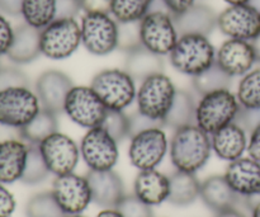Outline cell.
<instances>
[{
  "instance_id": "1",
  "label": "cell",
  "mask_w": 260,
  "mask_h": 217,
  "mask_svg": "<svg viewBox=\"0 0 260 217\" xmlns=\"http://www.w3.org/2000/svg\"><path fill=\"white\" fill-rule=\"evenodd\" d=\"M211 154V135L197 125L174 130L169 142V155L175 169L196 174L207 164Z\"/></svg>"
},
{
  "instance_id": "2",
  "label": "cell",
  "mask_w": 260,
  "mask_h": 217,
  "mask_svg": "<svg viewBox=\"0 0 260 217\" xmlns=\"http://www.w3.org/2000/svg\"><path fill=\"white\" fill-rule=\"evenodd\" d=\"M178 89L170 76L162 73L154 74L144 79L137 86V112L155 123L164 126Z\"/></svg>"
},
{
  "instance_id": "3",
  "label": "cell",
  "mask_w": 260,
  "mask_h": 217,
  "mask_svg": "<svg viewBox=\"0 0 260 217\" xmlns=\"http://www.w3.org/2000/svg\"><path fill=\"white\" fill-rule=\"evenodd\" d=\"M170 65L179 74L194 76L216 64V47L208 36L182 35L169 53Z\"/></svg>"
},
{
  "instance_id": "4",
  "label": "cell",
  "mask_w": 260,
  "mask_h": 217,
  "mask_svg": "<svg viewBox=\"0 0 260 217\" xmlns=\"http://www.w3.org/2000/svg\"><path fill=\"white\" fill-rule=\"evenodd\" d=\"M240 111L241 106L236 94L230 88L218 89L203 94L198 99L194 123L212 135L226 125L236 121Z\"/></svg>"
},
{
  "instance_id": "5",
  "label": "cell",
  "mask_w": 260,
  "mask_h": 217,
  "mask_svg": "<svg viewBox=\"0 0 260 217\" xmlns=\"http://www.w3.org/2000/svg\"><path fill=\"white\" fill-rule=\"evenodd\" d=\"M89 85L108 111H126L136 102V80L124 69H104L96 73Z\"/></svg>"
},
{
  "instance_id": "6",
  "label": "cell",
  "mask_w": 260,
  "mask_h": 217,
  "mask_svg": "<svg viewBox=\"0 0 260 217\" xmlns=\"http://www.w3.org/2000/svg\"><path fill=\"white\" fill-rule=\"evenodd\" d=\"M81 45L94 56L118 50V22L111 13L86 12L80 20Z\"/></svg>"
},
{
  "instance_id": "7",
  "label": "cell",
  "mask_w": 260,
  "mask_h": 217,
  "mask_svg": "<svg viewBox=\"0 0 260 217\" xmlns=\"http://www.w3.org/2000/svg\"><path fill=\"white\" fill-rule=\"evenodd\" d=\"M41 53L50 60H65L81 45L80 23L76 18H56L41 29Z\"/></svg>"
},
{
  "instance_id": "8",
  "label": "cell",
  "mask_w": 260,
  "mask_h": 217,
  "mask_svg": "<svg viewBox=\"0 0 260 217\" xmlns=\"http://www.w3.org/2000/svg\"><path fill=\"white\" fill-rule=\"evenodd\" d=\"M140 36L145 48L162 57L169 56L179 38L174 17L164 8H152L140 20Z\"/></svg>"
},
{
  "instance_id": "9",
  "label": "cell",
  "mask_w": 260,
  "mask_h": 217,
  "mask_svg": "<svg viewBox=\"0 0 260 217\" xmlns=\"http://www.w3.org/2000/svg\"><path fill=\"white\" fill-rule=\"evenodd\" d=\"M41 103L36 90L30 86H14L0 90V126L20 129L41 111Z\"/></svg>"
},
{
  "instance_id": "10",
  "label": "cell",
  "mask_w": 260,
  "mask_h": 217,
  "mask_svg": "<svg viewBox=\"0 0 260 217\" xmlns=\"http://www.w3.org/2000/svg\"><path fill=\"white\" fill-rule=\"evenodd\" d=\"M62 113L79 127L93 129L102 126L108 109L90 85H75L68 93Z\"/></svg>"
},
{
  "instance_id": "11",
  "label": "cell",
  "mask_w": 260,
  "mask_h": 217,
  "mask_svg": "<svg viewBox=\"0 0 260 217\" xmlns=\"http://www.w3.org/2000/svg\"><path fill=\"white\" fill-rule=\"evenodd\" d=\"M162 127H149L129 137V162L139 170L156 169L169 152L170 140Z\"/></svg>"
},
{
  "instance_id": "12",
  "label": "cell",
  "mask_w": 260,
  "mask_h": 217,
  "mask_svg": "<svg viewBox=\"0 0 260 217\" xmlns=\"http://www.w3.org/2000/svg\"><path fill=\"white\" fill-rule=\"evenodd\" d=\"M118 144L104 127H93L81 139L80 157L89 170H111L118 162Z\"/></svg>"
},
{
  "instance_id": "13",
  "label": "cell",
  "mask_w": 260,
  "mask_h": 217,
  "mask_svg": "<svg viewBox=\"0 0 260 217\" xmlns=\"http://www.w3.org/2000/svg\"><path fill=\"white\" fill-rule=\"evenodd\" d=\"M41 155L53 175L73 173L80 159V146L63 132L56 131L38 144Z\"/></svg>"
},
{
  "instance_id": "14",
  "label": "cell",
  "mask_w": 260,
  "mask_h": 217,
  "mask_svg": "<svg viewBox=\"0 0 260 217\" xmlns=\"http://www.w3.org/2000/svg\"><path fill=\"white\" fill-rule=\"evenodd\" d=\"M217 28L229 38L253 42L260 35V13L249 3L229 5L218 14Z\"/></svg>"
},
{
  "instance_id": "15",
  "label": "cell",
  "mask_w": 260,
  "mask_h": 217,
  "mask_svg": "<svg viewBox=\"0 0 260 217\" xmlns=\"http://www.w3.org/2000/svg\"><path fill=\"white\" fill-rule=\"evenodd\" d=\"M51 192L66 215L83 213L93 202L90 184L86 177L74 172L57 175L52 183Z\"/></svg>"
},
{
  "instance_id": "16",
  "label": "cell",
  "mask_w": 260,
  "mask_h": 217,
  "mask_svg": "<svg viewBox=\"0 0 260 217\" xmlns=\"http://www.w3.org/2000/svg\"><path fill=\"white\" fill-rule=\"evenodd\" d=\"M258 64L253 43L228 38L216 50V65L230 78H241Z\"/></svg>"
},
{
  "instance_id": "17",
  "label": "cell",
  "mask_w": 260,
  "mask_h": 217,
  "mask_svg": "<svg viewBox=\"0 0 260 217\" xmlns=\"http://www.w3.org/2000/svg\"><path fill=\"white\" fill-rule=\"evenodd\" d=\"M73 86L74 83L68 74L51 69L38 76L35 90L42 108L60 114L62 113L65 99Z\"/></svg>"
},
{
  "instance_id": "18",
  "label": "cell",
  "mask_w": 260,
  "mask_h": 217,
  "mask_svg": "<svg viewBox=\"0 0 260 217\" xmlns=\"http://www.w3.org/2000/svg\"><path fill=\"white\" fill-rule=\"evenodd\" d=\"M223 175L240 198L253 200L260 196V163L250 157L231 162Z\"/></svg>"
},
{
  "instance_id": "19",
  "label": "cell",
  "mask_w": 260,
  "mask_h": 217,
  "mask_svg": "<svg viewBox=\"0 0 260 217\" xmlns=\"http://www.w3.org/2000/svg\"><path fill=\"white\" fill-rule=\"evenodd\" d=\"M90 184L93 203L103 208H116L126 196L122 178L111 170H89L85 175Z\"/></svg>"
},
{
  "instance_id": "20",
  "label": "cell",
  "mask_w": 260,
  "mask_h": 217,
  "mask_svg": "<svg viewBox=\"0 0 260 217\" xmlns=\"http://www.w3.org/2000/svg\"><path fill=\"white\" fill-rule=\"evenodd\" d=\"M248 131L238 121L226 125L211 135L212 151L225 162H234L243 158L248 149Z\"/></svg>"
},
{
  "instance_id": "21",
  "label": "cell",
  "mask_w": 260,
  "mask_h": 217,
  "mask_svg": "<svg viewBox=\"0 0 260 217\" xmlns=\"http://www.w3.org/2000/svg\"><path fill=\"white\" fill-rule=\"evenodd\" d=\"M29 144L20 139L0 141V182L12 184L22 179L27 163Z\"/></svg>"
},
{
  "instance_id": "22",
  "label": "cell",
  "mask_w": 260,
  "mask_h": 217,
  "mask_svg": "<svg viewBox=\"0 0 260 217\" xmlns=\"http://www.w3.org/2000/svg\"><path fill=\"white\" fill-rule=\"evenodd\" d=\"M175 27L179 36L182 35H203L210 36L217 28V17L215 10L208 5L198 4L183 12L182 14L173 15Z\"/></svg>"
},
{
  "instance_id": "23",
  "label": "cell",
  "mask_w": 260,
  "mask_h": 217,
  "mask_svg": "<svg viewBox=\"0 0 260 217\" xmlns=\"http://www.w3.org/2000/svg\"><path fill=\"white\" fill-rule=\"evenodd\" d=\"M170 193L169 177L156 169L140 170L134 183V195L149 206H159L168 201Z\"/></svg>"
},
{
  "instance_id": "24",
  "label": "cell",
  "mask_w": 260,
  "mask_h": 217,
  "mask_svg": "<svg viewBox=\"0 0 260 217\" xmlns=\"http://www.w3.org/2000/svg\"><path fill=\"white\" fill-rule=\"evenodd\" d=\"M41 30L28 25L27 23L14 28V37L7 57L12 63L24 65L35 61L41 53Z\"/></svg>"
},
{
  "instance_id": "25",
  "label": "cell",
  "mask_w": 260,
  "mask_h": 217,
  "mask_svg": "<svg viewBox=\"0 0 260 217\" xmlns=\"http://www.w3.org/2000/svg\"><path fill=\"white\" fill-rule=\"evenodd\" d=\"M201 200L213 212L236 207L240 197L229 185L225 175H212L201 183Z\"/></svg>"
},
{
  "instance_id": "26",
  "label": "cell",
  "mask_w": 260,
  "mask_h": 217,
  "mask_svg": "<svg viewBox=\"0 0 260 217\" xmlns=\"http://www.w3.org/2000/svg\"><path fill=\"white\" fill-rule=\"evenodd\" d=\"M124 70L131 74L136 81H142L154 74L164 71V58L141 45L126 52Z\"/></svg>"
},
{
  "instance_id": "27",
  "label": "cell",
  "mask_w": 260,
  "mask_h": 217,
  "mask_svg": "<svg viewBox=\"0 0 260 217\" xmlns=\"http://www.w3.org/2000/svg\"><path fill=\"white\" fill-rule=\"evenodd\" d=\"M170 193L168 202L174 206H189L200 197L201 183L194 173L177 170L169 177Z\"/></svg>"
},
{
  "instance_id": "28",
  "label": "cell",
  "mask_w": 260,
  "mask_h": 217,
  "mask_svg": "<svg viewBox=\"0 0 260 217\" xmlns=\"http://www.w3.org/2000/svg\"><path fill=\"white\" fill-rule=\"evenodd\" d=\"M196 107H197V101L194 96L185 89H178L164 126L177 130L188 125H193L196 121Z\"/></svg>"
},
{
  "instance_id": "29",
  "label": "cell",
  "mask_w": 260,
  "mask_h": 217,
  "mask_svg": "<svg viewBox=\"0 0 260 217\" xmlns=\"http://www.w3.org/2000/svg\"><path fill=\"white\" fill-rule=\"evenodd\" d=\"M57 113L41 108V111L30 119L29 123L25 125L20 129L19 136L28 144L38 145L41 141L52 135L53 132L58 131V119Z\"/></svg>"
},
{
  "instance_id": "30",
  "label": "cell",
  "mask_w": 260,
  "mask_h": 217,
  "mask_svg": "<svg viewBox=\"0 0 260 217\" xmlns=\"http://www.w3.org/2000/svg\"><path fill=\"white\" fill-rule=\"evenodd\" d=\"M20 15L28 25L43 29L57 18V0H23Z\"/></svg>"
},
{
  "instance_id": "31",
  "label": "cell",
  "mask_w": 260,
  "mask_h": 217,
  "mask_svg": "<svg viewBox=\"0 0 260 217\" xmlns=\"http://www.w3.org/2000/svg\"><path fill=\"white\" fill-rule=\"evenodd\" d=\"M236 97L244 109H260V64L239 80Z\"/></svg>"
},
{
  "instance_id": "32",
  "label": "cell",
  "mask_w": 260,
  "mask_h": 217,
  "mask_svg": "<svg viewBox=\"0 0 260 217\" xmlns=\"http://www.w3.org/2000/svg\"><path fill=\"white\" fill-rule=\"evenodd\" d=\"M155 0H112L111 14L119 23L140 22L151 10Z\"/></svg>"
},
{
  "instance_id": "33",
  "label": "cell",
  "mask_w": 260,
  "mask_h": 217,
  "mask_svg": "<svg viewBox=\"0 0 260 217\" xmlns=\"http://www.w3.org/2000/svg\"><path fill=\"white\" fill-rule=\"evenodd\" d=\"M231 81H233V78H230L222 69H220L215 64L210 69L201 73L200 75L192 78V85L196 93L203 96V94L218 90V89L230 88Z\"/></svg>"
},
{
  "instance_id": "34",
  "label": "cell",
  "mask_w": 260,
  "mask_h": 217,
  "mask_svg": "<svg viewBox=\"0 0 260 217\" xmlns=\"http://www.w3.org/2000/svg\"><path fill=\"white\" fill-rule=\"evenodd\" d=\"M27 217H65L66 213L56 202L52 192L37 193L29 198L25 206Z\"/></svg>"
},
{
  "instance_id": "35",
  "label": "cell",
  "mask_w": 260,
  "mask_h": 217,
  "mask_svg": "<svg viewBox=\"0 0 260 217\" xmlns=\"http://www.w3.org/2000/svg\"><path fill=\"white\" fill-rule=\"evenodd\" d=\"M50 174L47 165H46L45 160H43L42 155H41L38 145L29 144V151H28L27 163H25L24 173L22 175L20 182L24 184H38Z\"/></svg>"
},
{
  "instance_id": "36",
  "label": "cell",
  "mask_w": 260,
  "mask_h": 217,
  "mask_svg": "<svg viewBox=\"0 0 260 217\" xmlns=\"http://www.w3.org/2000/svg\"><path fill=\"white\" fill-rule=\"evenodd\" d=\"M102 127H104L118 142L131 137V118L126 111H108Z\"/></svg>"
},
{
  "instance_id": "37",
  "label": "cell",
  "mask_w": 260,
  "mask_h": 217,
  "mask_svg": "<svg viewBox=\"0 0 260 217\" xmlns=\"http://www.w3.org/2000/svg\"><path fill=\"white\" fill-rule=\"evenodd\" d=\"M141 46L140 22H118V50L124 53Z\"/></svg>"
},
{
  "instance_id": "38",
  "label": "cell",
  "mask_w": 260,
  "mask_h": 217,
  "mask_svg": "<svg viewBox=\"0 0 260 217\" xmlns=\"http://www.w3.org/2000/svg\"><path fill=\"white\" fill-rule=\"evenodd\" d=\"M116 208L123 217H154L151 206L142 202L135 195L124 196Z\"/></svg>"
},
{
  "instance_id": "39",
  "label": "cell",
  "mask_w": 260,
  "mask_h": 217,
  "mask_svg": "<svg viewBox=\"0 0 260 217\" xmlns=\"http://www.w3.org/2000/svg\"><path fill=\"white\" fill-rule=\"evenodd\" d=\"M14 86H29V79L14 66L0 65V90Z\"/></svg>"
},
{
  "instance_id": "40",
  "label": "cell",
  "mask_w": 260,
  "mask_h": 217,
  "mask_svg": "<svg viewBox=\"0 0 260 217\" xmlns=\"http://www.w3.org/2000/svg\"><path fill=\"white\" fill-rule=\"evenodd\" d=\"M13 37H14V28L9 23V20L0 13V57L7 56L10 46H12Z\"/></svg>"
},
{
  "instance_id": "41",
  "label": "cell",
  "mask_w": 260,
  "mask_h": 217,
  "mask_svg": "<svg viewBox=\"0 0 260 217\" xmlns=\"http://www.w3.org/2000/svg\"><path fill=\"white\" fill-rule=\"evenodd\" d=\"M15 198L12 193L8 191V188L0 182V217H10L14 213Z\"/></svg>"
},
{
  "instance_id": "42",
  "label": "cell",
  "mask_w": 260,
  "mask_h": 217,
  "mask_svg": "<svg viewBox=\"0 0 260 217\" xmlns=\"http://www.w3.org/2000/svg\"><path fill=\"white\" fill-rule=\"evenodd\" d=\"M80 12V0H57V18H75Z\"/></svg>"
},
{
  "instance_id": "43",
  "label": "cell",
  "mask_w": 260,
  "mask_h": 217,
  "mask_svg": "<svg viewBox=\"0 0 260 217\" xmlns=\"http://www.w3.org/2000/svg\"><path fill=\"white\" fill-rule=\"evenodd\" d=\"M246 152L251 159L260 163V123L256 125L250 132H249L248 149Z\"/></svg>"
},
{
  "instance_id": "44",
  "label": "cell",
  "mask_w": 260,
  "mask_h": 217,
  "mask_svg": "<svg viewBox=\"0 0 260 217\" xmlns=\"http://www.w3.org/2000/svg\"><path fill=\"white\" fill-rule=\"evenodd\" d=\"M81 10L86 12L111 13L112 0H80Z\"/></svg>"
},
{
  "instance_id": "45",
  "label": "cell",
  "mask_w": 260,
  "mask_h": 217,
  "mask_svg": "<svg viewBox=\"0 0 260 217\" xmlns=\"http://www.w3.org/2000/svg\"><path fill=\"white\" fill-rule=\"evenodd\" d=\"M164 7L172 15L182 14L192 5L196 4V0H161Z\"/></svg>"
},
{
  "instance_id": "46",
  "label": "cell",
  "mask_w": 260,
  "mask_h": 217,
  "mask_svg": "<svg viewBox=\"0 0 260 217\" xmlns=\"http://www.w3.org/2000/svg\"><path fill=\"white\" fill-rule=\"evenodd\" d=\"M23 0H0V13L17 17L20 15Z\"/></svg>"
},
{
  "instance_id": "47",
  "label": "cell",
  "mask_w": 260,
  "mask_h": 217,
  "mask_svg": "<svg viewBox=\"0 0 260 217\" xmlns=\"http://www.w3.org/2000/svg\"><path fill=\"white\" fill-rule=\"evenodd\" d=\"M215 217H246L243 212H240L239 210H236V207L229 208L226 211H221V212L216 213Z\"/></svg>"
},
{
  "instance_id": "48",
  "label": "cell",
  "mask_w": 260,
  "mask_h": 217,
  "mask_svg": "<svg viewBox=\"0 0 260 217\" xmlns=\"http://www.w3.org/2000/svg\"><path fill=\"white\" fill-rule=\"evenodd\" d=\"M96 217H123L117 208H103Z\"/></svg>"
},
{
  "instance_id": "49",
  "label": "cell",
  "mask_w": 260,
  "mask_h": 217,
  "mask_svg": "<svg viewBox=\"0 0 260 217\" xmlns=\"http://www.w3.org/2000/svg\"><path fill=\"white\" fill-rule=\"evenodd\" d=\"M253 46H254V50H255V53H256V58H258V64H260V35L258 37L255 38V40L253 41Z\"/></svg>"
},
{
  "instance_id": "50",
  "label": "cell",
  "mask_w": 260,
  "mask_h": 217,
  "mask_svg": "<svg viewBox=\"0 0 260 217\" xmlns=\"http://www.w3.org/2000/svg\"><path fill=\"white\" fill-rule=\"evenodd\" d=\"M251 217H260V200L251 206Z\"/></svg>"
},
{
  "instance_id": "51",
  "label": "cell",
  "mask_w": 260,
  "mask_h": 217,
  "mask_svg": "<svg viewBox=\"0 0 260 217\" xmlns=\"http://www.w3.org/2000/svg\"><path fill=\"white\" fill-rule=\"evenodd\" d=\"M229 5H234V4H248L250 3V0H225Z\"/></svg>"
},
{
  "instance_id": "52",
  "label": "cell",
  "mask_w": 260,
  "mask_h": 217,
  "mask_svg": "<svg viewBox=\"0 0 260 217\" xmlns=\"http://www.w3.org/2000/svg\"><path fill=\"white\" fill-rule=\"evenodd\" d=\"M249 4L253 5V7L260 13V0H250V3H249Z\"/></svg>"
},
{
  "instance_id": "53",
  "label": "cell",
  "mask_w": 260,
  "mask_h": 217,
  "mask_svg": "<svg viewBox=\"0 0 260 217\" xmlns=\"http://www.w3.org/2000/svg\"><path fill=\"white\" fill-rule=\"evenodd\" d=\"M65 217H86V216L81 215V213H76V215H66Z\"/></svg>"
}]
</instances>
